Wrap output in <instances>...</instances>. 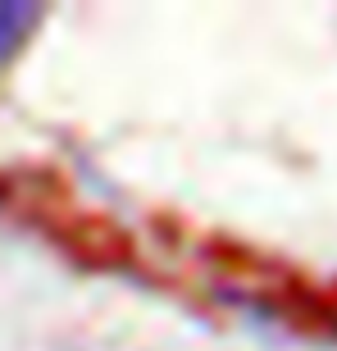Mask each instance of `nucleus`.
<instances>
[{"instance_id": "obj_1", "label": "nucleus", "mask_w": 337, "mask_h": 351, "mask_svg": "<svg viewBox=\"0 0 337 351\" xmlns=\"http://www.w3.org/2000/svg\"><path fill=\"white\" fill-rule=\"evenodd\" d=\"M37 5H18V0H0V60H10L18 51V41L27 37V27L37 23Z\"/></svg>"}]
</instances>
